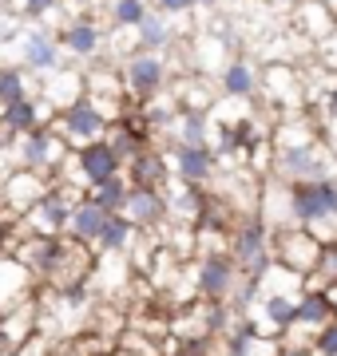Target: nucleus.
<instances>
[{"instance_id": "1", "label": "nucleus", "mask_w": 337, "mask_h": 356, "mask_svg": "<svg viewBox=\"0 0 337 356\" xmlns=\"http://www.w3.org/2000/svg\"><path fill=\"white\" fill-rule=\"evenodd\" d=\"M290 186V218L318 242H337V178H306Z\"/></svg>"}, {"instance_id": "2", "label": "nucleus", "mask_w": 337, "mask_h": 356, "mask_svg": "<svg viewBox=\"0 0 337 356\" xmlns=\"http://www.w3.org/2000/svg\"><path fill=\"white\" fill-rule=\"evenodd\" d=\"M230 257L242 269V277H262L274 266V234L258 214L238 222V229L230 234Z\"/></svg>"}, {"instance_id": "3", "label": "nucleus", "mask_w": 337, "mask_h": 356, "mask_svg": "<svg viewBox=\"0 0 337 356\" xmlns=\"http://www.w3.org/2000/svg\"><path fill=\"white\" fill-rule=\"evenodd\" d=\"M52 127L68 139L72 151H79V147H88V143H95V139H107L111 115L91 99V95H84V99H76L72 107H64V111L52 115Z\"/></svg>"}, {"instance_id": "4", "label": "nucleus", "mask_w": 337, "mask_h": 356, "mask_svg": "<svg viewBox=\"0 0 337 356\" xmlns=\"http://www.w3.org/2000/svg\"><path fill=\"white\" fill-rule=\"evenodd\" d=\"M56 186L52 175H40V170H24L16 166L8 175L0 178V202H4V218H24L40 198H48V191Z\"/></svg>"}, {"instance_id": "5", "label": "nucleus", "mask_w": 337, "mask_h": 356, "mask_svg": "<svg viewBox=\"0 0 337 356\" xmlns=\"http://www.w3.org/2000/svg\"><path fill=\"white\" fill-rule=\"evenodd\" d=\"M119 76H123V88L135 103H147L155 99L159 91L171 88V76H167V60L155 56V51H131L123 67H119Z\"/></svg>"}, {"instance_id": "6", "label": "nucleus", "mask_w": 337, "mask_h": 356, "mask_svg": "<svg viewBox=\"0 0 337 356\" xmlns=\"http://www.w3.org/2000/svg\"><path fill=\"white\" fill-rule=\"evenodd\" d=\"M68 154H72V147H68V139L52 127V123L16 143V166L40 170V175H52V178H56V170H60V163H64Z\"/></svg>"}, {"instance_id": "7", "label": "nucleus", "mask_w": 337, "mask_h": 356, "mask_svg": "<svg viewBox=\"0 0 337 356\" xmlns=\"http://www.w3.org/2000/svg\"><path fill=\"white\" fill-rule=\"evenodd\" d=\"M191 269H195V289L203 301H234V293L242 285V269L234 266L230 254L195 257Z\"/></svg>"}, {"instance_id": "8", "label": "nucleus", "mask_w": 337, "mask_h": 356, "mask_svg": "<svg viewBox=\"0 0 337 356\" xmlns=\"http://www.w3.org/2000/svg\"><path fill=\"white\" fill-rule=\"evenodd\" d=\"M322 245L306 226H285V229H274V261L285 269H294L301 277H310L318 261H322Z\"/></svg>"}, {"instance_id": "9", "label": "nucleus", "mask_w": 337, "mask_h": 356, "mask_svg": "<svg viewBox=\"0 0 337 356\" xmlns=\"http://www.w3.org/2000/svg\"><path fill=\"white\" fill-rule=\"evenodd\" d=\"M262 95L270 99V107H278L282 115H298L310 111L306 99V76L294 64H270L262 72Z\"/></svg>"}, {"instance_id": "10", "label": "nucleus", "mask_w": 337, "mask_h": 356, "mask_svg": "<svg viewBox=\"0 0 337 356\" xmlns=\"http://www.w3.org/2000/svg\"><path fill=\"white\" fill-rule=\"evenodd\" d=\"M171 175L187 182V186H207L219 175V154L214 147H187V143H171Z\"/></svg>"}, {"instance_id": "11", "label": "nucleus", "mask_w": 337, "mask_h": 356, "mask_svg": "<svg viewBox=\"0 0 337 356\" xmlns=\"http://www.w3.org/2000/svg\"><path fill=\"white\" fill-rule=\"evenodd\" d=\"M290 24L310 44H325L337 32V8L329 0H298L294 13H290Z\"/></svg>"}, {"instance_id": "12", "label": "nucleus", "mask_w": 337, "mask_h": 356, "mask_svg": "<svg viewBox=\"0 0 337 356\" xmlns=\"http://www.w3.org/2000/svg\"><path fill=\"white\" fill-rule=\"evenodd\" d=\"M123 214L135 222L139 229H163L171 222V202L167 191H151V186H131L127 210Z\"/></svg>"}, {"instance_id": "13", "label": "nucleus", "mask_w": 337, "mask_h": 356, "mask_svg": "<svg viewBox=\"0 0 337 356\" xmlns=\"http://www.w3.org/2000/svg\"><path fill=\"white\" fill-rule=\"evenodd\" d=\"M219 91L226 99H254L262 91V72L250 64L246 56H234L219 72Z\"/></svg>"}, {"instance_id": "14", "label": "nucleus", "mask_w": 337, "mask_h": 356, "mask_svg": "<svg viewBox=\"0 0 337 356\" xmlns=\"http://www.w3.org/2000/svg\"><path fill=\"white\" fill-rule=\"evenodd\" d=\"M36 289H40V281L32 277L16 257L0 254V313L13 309V305H20V301H28Z\"/></svg>"}, {"instance_id": "15", "label": "nucleus", "mask_w": 337, "mask_h": 356, "mask_svg": "<svg viewBox=\"0 0 337 356\" xmlns=\"http://www.w3.org/2000/svg\"><path fill=\"white\" fill-rule=\"evenodd\" d=\"M123 175L131 178V186H151V191H167L171 186V159L159 147H147L139 159H131Z\"/></svg>"}, {"instance_id": "16", "label": "nucleus", "mask_w": 337, "mask_h": 356, "mask_svg": "<svg viewBox=\"0 0 337 356\" xmlns=\"http://www.w3.org/2000/svg\"><path fill=\"white\" fill-rule=\"evenodd\" d=\"M107 210L95 198H84V202H76V210H72V222H68V234L64 238H72V242H84V245H95L100 242V234H104L107 226Z\"/></svg>"}, {"instance_id": "17", "label": "nucleus", "mask_w": 337, "mask_h": 356, "mask_svg": "<svg viewBox=\"0 0 337 356\" xmlns=\"http://www.w3.org/2000/svg\"><path fill=\"white\" fill-rule=\"evenodd\" d=\"M56 40H60L64 51H72V56H79V60H91V56H100L104 32H100V24H95L91 16H79V20H72L68 28H60Z\"/></svg>"}, {"instance_id": "18", "label": "nucleus", "mask_w": 337, "mask_h": 356, "mask_svg": "<svg viewBox=\"0 0 337 356\" xmlns=\"http://www.w3.org/2000/svg\"><path fill=\"white\" fill-rule=\"evenodd\" d=\"M20 60H24V72H56L60 67V40L52 32H28L20 40Z\"/></svg>"}, {"instance_id": "19", "label": "nucleus", "mask_w": 337, "mask_h": 356, "mask_svg": "<svg viewBox=\"0 0 337 356\" xmlns=\"http://www.w3.org/2000/svg\"><path fill=\"white\" fill-rule=\"evenodd\" d=\"M135 238H139V226H135L127 214H111L104 234H100V242H95V254H123L127 257Z\"/></svg>"}, {"instance_id": "20", "label": "nucleus", "mask_w": 337, "mask_h": 356, "mask_svg": "<svg viewBox=\"0 0 337 356\" xmlns=\"http://www.w3.org/2000/svg\"><path fill=\"white\" fill-rule=\"evenodd\" d=\"M0 119H4L20 139L32 135V131H40V127H48V123H44V99H36V95H28V99L13 103V107H0Z\"/></svg>"}, {"instance_id": "21", "label": "nucleus", "mask_w": 337, "mask_h": 356, "mask_svg": "<svg viewBox=\"0 0 337 356\" xmlns=\"http://www.w3.org/2000/svg\"><path fill=\"white\" fill-rule=\"evenodd\" d=\"M171 143H187V147H210V111H179L171 123Z\"/></svg>"}, {"instance_id": "22", "label": "nucleus", "mask_w": 337, "mask_h": 356, "mask_svg": "<svg viewBox=\"0 0 337 356\" xmlns=\"http://www.w3.org/2000/svg\"><path fill=\"white\" fill-rule=\"evenodd\" d=\"M171 44H175V36H171V20L163 13H151L139 28H135V48L139 51H155V56H163Z\"/></svg>"}, {"instance_id": "23", "label": "nucleus", "mask_w": 337, "mask_h": 356, "mask_svg": "<svg viewBox=\"0 0 337 356\" xmlns=\"http://www.w3.org/2000/svg\"><path fill=\"white\" fill-rule=\"evenodd\" d=\"M147 16H151L147 0H107V20L116 32H135Z\"/></svg>"}, {"instance_id": "24", "label": "nucleus", "mask_w": 337, "mask_h": 356, "mask_svg": "<svg viewBox=\"0 0 337 356\" xmlns=\"http://www.w3.org/2000/svg\"><path fill=\"white\" fill-rule=\"evenodd\" d=\"M334 321V305L325 293H301L298 297V325H310V329H325Z\"/></svg>"}, {"instance_id": "25", "label": "nucleus", "mask_w": 337, "mask_h": 356, "mask_svg": "<svg viewBox=\"0 0 337 356\" xmlns=\"http://www.w3.org/2000/svg\"><path fill=\"white\" fill-rule=\"evenodd\" d=\"M88 194L104 206L107 214H123V210H127V198H131V178L119 175V178H111V182H104V186L88 191Z\"/></svg>"}, {"instance_id": "26", "label": "nucleus", "mask_w": 337, "mask_h": 356, "mask_svg": "<svg viewBox=\"0 0 337 356\" xmlns=\"http://www.w3.org/2000/svg\"><path fill=\"white\" fill-rule=\"evenodd\" d=\"M334 285H337V242H325L318 269L306 277V289H310V293H329Z\"/></svg>"}, {"instance_id": "27", "label": "nucleus", "mask_w": 337, "mask_h": 356, "mask_svg": "<svg viewBox=\"0 0 337 356\" xmlns=\"http://www.w3.org/2000/svg\"><path fill=\"white\" fill-rule=\"evenodd\" d=\"M28 95H32L28 72H20V67H0V107H13V103L28 99Z\"/></svg>"}, {"instance_id": "28", "label": "nucleus", "mask_w": 337, "mask_h": 356, "mask_svg": "<svg viewBox=\"0 0 337 356\" xmlns=\"http://www.w3.org/2000/svg\"><path fill=\"white\" fill-rule=\"evenodd\" d=\"M313 356H337V317L318 332V341H313Z\"/></svg>"}, {"instance_id": "29", "label": "nucleus", "mask_w": 337, "mask_h": 356, "mask_svg": "<svg viewBox=\"0 0 337 356\" xmlns=\"http://www.w3.org/2000/svg\"><path fill=\"white\" fill-rule=\"evenodd\" d=\"M13 4L20 8V16H32V20H40V16H52L60 0H13Z\"/></svg>"}, {"instance_id": "30", "label": "nucleus", "mask_w": 337, "mask_h": 356, "mask_svg": "<svg viewBox=\"0 0 337 356\" xmlns=\"http://www.w3.org/2000/svg\"><path fill=\"white\" fill-rule=\"evenodd\" d=\"M195 8V0H155V13H163L167 20H175V16H187Z\"/></svg>"}, {"instance_id": "31", "label": "nucleus", "mask_w": 337, "mask_h": 356, "mask_svg": "<svg viewBox=\"0 0 337 356\" xmlns=\"http://www.w3.org/2000/svg\"><path fill=\"white\" fill-rule=\"evenodd\" d=\"M278 356H313V348H290V344H282V353Z\"/></svg>"}, {"instance_id": "32", "label": "nucleus", "mask_w": 337, "mask_h": 356, "mask_svg": "<svg viewBox=\"0 0 337 356\" xmlns=\"http://www.w3.org/2000/svg\"><path fill=\"white\" fill-rule=\"evenodd\" d=\"M325 143H329V147L337 151V127H329V131H325Z\"/></svg>"}, {"instance_id": "33", "label": "nucleus", "mask_w": 337, "mask_h": 356, "mask_svg": "<svg viewBox=\"0 0 337 356\" xmlns=\"http://www.w3.org/2000/svg\"><path fill=\"white\" fill-rule=\"evenodd\" d=\"M325 297H329V305H334V317H337V285H334L329 293H325Z\"/></svg>"}, {"instance_id": "34", "label": "nucleus", "mask_w": 337, "mask_h": 356, "mask_svg": "<svg viewBox=\"0 0 337 356\" xmlns=\"http://www.w3.org/2000/svg\"><path fill=\"white\" fill-rule=\"evenodd\" d=\"M219 0H195V8H214Z\"/></svg>"}, {"instance_id": "35", "label": "nucleus", "mask_w": 337, "mask_h": 356, "mask_svg": "<svg viewBox=\"0 0 337 356\" xmlns=\"http://www.w3.org/2000/svg\"><path fill=\"white\" fill-rule=\"evenodd\" d=\"M278 4H298V0H278Z\"/></svg>"}, {"instance_id": "36", "label": "nucleus", "mask_w": 337, "mask_h": 356, "mask_svg": "<svg viewBox=\"0 0 337 356\" xmlns=\"http://www.w3.org/2000/svg\"><path fill=\"white\" fill-rule=\"evenodd\" d=\"M79 4H95V0H79Z\"/></svg>"}]
</instances>
